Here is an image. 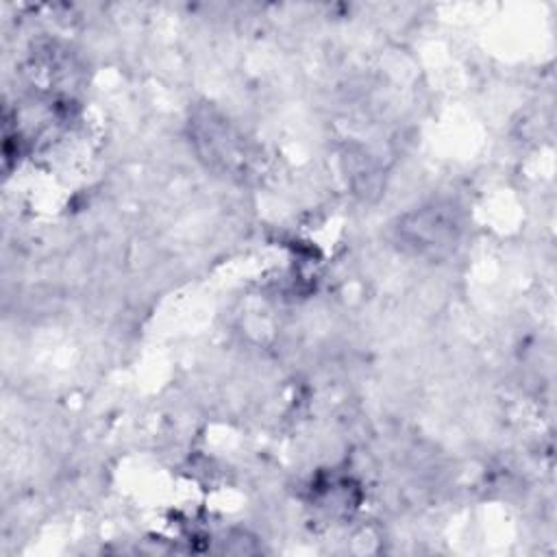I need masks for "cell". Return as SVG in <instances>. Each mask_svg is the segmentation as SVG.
Listing matches in <instances>:
<instances>
[{"label": "cell", "mask_w": 557, "mask_h": 557, "mask_svg": "<svg viewBox=\"0 0 557 557\" xmlns=\"http://www.w3.org/2000/svg\"><path fill=\"white\" fill-rule=\"evenodd\" d=\"M459 220L450 207H424L398 224V242L416 255H448L459 239Z\"/></svg>", "instance_id": "1"}]
</instances>
